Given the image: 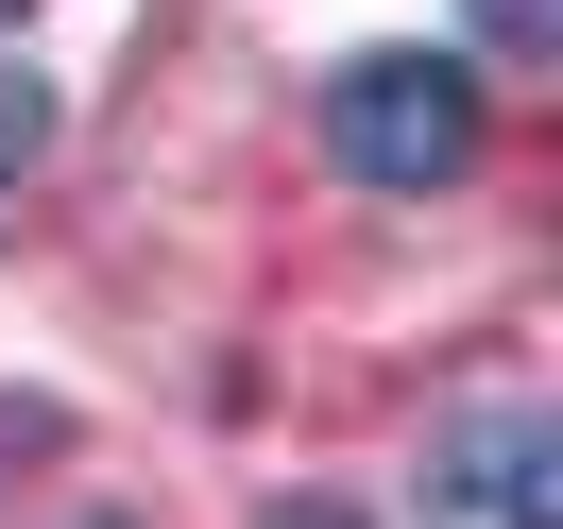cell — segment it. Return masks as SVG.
<instances>
[{
	"label": "cell",
	"instance_id": "obj_1",
	"mask_svg": "<svg viewBox=\"0 0 563 529\" xmlns=\"http://www.w3.org/2000/svg\"><path fill=\"white\" fill-rule=\"evenodd\" d=\"M324 154H342L358 188H393V206L461 188L478 172V69H444V52H358V69L324 86Z\"/></svg>",
	"mask_w": 563,
	"mask_h": 529
},
{
	"label": "cell",
	"instance_id": "obj_2",
	"mask_svg": "<svg viewBox=\"0 0 563 529\" xmlns=\"http://www.w3.org/2000/svg\"><path fill=\"white\" fill-rule=\"evenodd\" d=\"M427 529H563V427L547 410H461L427 444Z\"/></svg>",
	"mask_w": 563,
	"mask_h": 529
},
{
	"label": "cell",
	"instance_id": "obj_3",
	"mask_svg": "<svg viewBox=\"0 0 563 529\" xmlns=\"http://www.w3.org/2000/svg\"><path fill=\"white\" fill-rule=\"evenodd\" d=\"M461 35H478L495 69H547V52H563V0H461Z\"/></svg>",
	"mask_w": 563,
	"mask_h": 529
},
{
	"label": "cell",
	"instance_id": "obj_4",
	"mask_svg": "<svg viewBox=\"0 0 563 529\" xmlns=\"http://www.w3.org/2000/svg\"><path fill=\"white\" fill-rule=\"evenodd\" d=\"M35 154H52V86H35V69H0V172H35Z\"/></svg>",
	"mask_w": 563,
	"mask_h": 529
},
{
	"label": "cell",
	"instance_id": "obj_5",
	"mask_svg": "<svg viewBox=\"0 0 563 529\" xmlns=\"http://www.w3.org/2000/svg\"><path fill=\"white\" fill-rule=\"evenodd\" d=\"M274 529H342V513H274Z\"/></svg>",
	"mask_w": 563,
	"mask_h": 529
},
{
	"label": "cell",
	"instance_id": "obj_6",
	"mask_svg": "<svg viewBox=\"0 0 563 529\" xmlns=\"http://www.w3.org/2000/svg\"><path fill=\"white\" fill-rule=\"evenodd\" d=\"M0 18H35V0H0Z\"/></svg>",
	"mask_w": 563,
	"mask_h": 529
}]
</instances>
